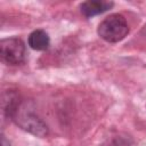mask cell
I'll return each instance as SVG.
<instances>
[{
    "instance_id": "7a4b0ae2",
    "label": "cell",
    "mask_w": 146,
    "mask_h": 146,
    "mask_svg": "<svg viewBox=\"0 0 146 146\" xmlns=\"http://www.w3.org/2000/svg\"><path fill=\"white\" fill-rule=\"evenodd\" d=\"M97 33L106 42L115 43L127 36L129 33V26L123 15L112 14L99 23Z\"/></svg>"
},
{
    "instance_id": "3957f363",
    "label": "cell",
    "mask_w": 146,
    "mask_h": 146,
    "mask_svg": "<svg viewBox=\"0 0 146 146\" xmlns=\"http://www.w3.org/2000/svg\"><path fill=\"white\" fill-rule=\"evenodd\" d=\"M1 60L8 65L22 64L25 59V44L17 36L7 38L0 41Z\"/></svg>"
},
{
    "instance_id": "5b68a950",
    "label": "cell",
    "mask_w": 146,
    "mask_h": 146,
    "mask_svg": "<svg viewBox=\"0 0 146 146\" xmlns=\"http://www.w3.org/2000/svg\"><path fill=\"white\" fill-rule=\"evenodd\" d=\"M27 42H29V46L34 50H46L49 47L50 39L46 31L35 30L29 35Z\"/></svg>"
},
{
    "instance_id": "6da1fadb",
    "label": "cell",
    "mask_w": 146,
    "mask_h": 146,
    "mask_svg": "<svg viewBox=\"0 0 146 146\" xmlns=\"http://www.w3.org/2000/svg\"><path fill=\"white\" fill-rule=\"evenodd\" d=\"M5 112L7 116L23 130L38 137H44L48 135L47 124L35 114L34 106L31 102L21 99L17 96H11L9 97Z\"/></svg>"
},
{
    "instance_id": "8992f818",
    "label": "cell",
    "mask_w": 146,
    "mask_h": 146,
    "mask_svg": "<svg viewBox=\"0 0 146 146\" xmlns=\"http://www.w3.org/2000/svg\"><path fill=\"white\" fill-rule=\"evenodd\" d=\"M102 146H132V143L128 136L115 135L107 138Z\"/></svg>"
},
{
    "instance_id": "277c9868",
    "label": "cell",
    "mask_w": 146,
    "mask_h": 146,
    "mask_svg": "<svg viewBox=\"0 0 146 146\" xmlns=\"http://www.w3.org/2000/svg\"><path fill=\"white\" fill-rule=\"evenodd\" d=\"M112 1H104V0H89L84 1L80 5V10L86 17H92L99 15L102 13L107 11L113 7Z\"/></svg>"
},
{
    "instance_id": "52a82bcc",
    "label": "cell",
    "mask_w": 146,
    "mask_h": 146,
    "mask_svg": "<svg viewBox=\"0 0 146 146\" xmlns=\"http://www.w3.org/2000/svg\"><path fill=\"white\" fill-rule=\"evenodd\" d=\"M1 146H10L9 141L7 140V138L3 135H1Z\"/></svg>"
}]
</instances>
